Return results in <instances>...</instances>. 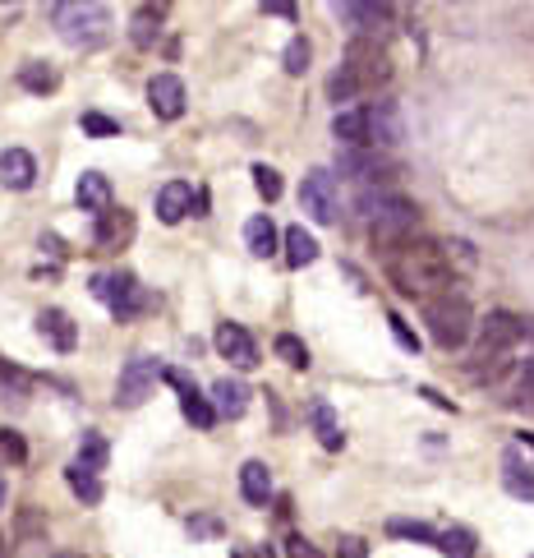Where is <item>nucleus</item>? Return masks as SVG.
<instances>
[{
  "mask_svg": "<svg viewBox=\"0 0 534 558\" xmlns=\"http://www.w3.org/2000/svg\"><path fill=\"white\" fill-rule=\"evenodd\" d=\"M387 273L406 296H429L438 286H451V259L438 240H406L387 249Z\"/></svg>",
  "mask_w": 534,
  "mask_h": 558,
  "instance_id": "obj_1",
  "label": "nucleus"
},
{
  "mask_svg": "<svg viewBox=\"0 0 534 558\" xmlns=\"http://www.w3.org/2000/svg\"><path fill=\"white\" fill-rule=\"evenodd\" d=\"M51 28L61 33L65 47L97 51L111 37V10L97 0H61V5H51Z\"/></svg>",
  "mask_w": 534,
  "mask_h": 558,
  "instance_id": "obj_2",
  "label": "nucleus"
},
{
  "mask_svg": "<svg viewBox=\"0 0 534 558\" xmlns=\"http://www.w3.org/2000/svg\"><path fill=\"white\" fill-rule=\"evenodd\" d=\"M360 208L369 213L373 222V240H378L383 249H397L414 236V226H420V208H414L410 199L401 195H378V199H360Z\"/></svg>",
  "mask_w": 534,
  "mask_h": 558,
  "instance_id": "obj_3",
  "label": "nucleus"
},
{
  "mask_svg": "<svg viewBox=\"0 0 534 558\" xmlns=\"http://www.w3.org/2000/svg\"><path fill=\"white\" fill-rule=\"evenodd\" d=\"M424 323H429V337L443 346V351H457V346L470 342L474 333V310H470V300L465 296H433L424 305Z\"/></svg>",
  "mask_w": 534,
  "mask_h": 558,
  "instance_id": "obj_4",
  "label": "nucleus"
},
{
  "mask_svg": "<svg viewBox=\"0 0 534 558\" xmlns=\"http://www.w3.org/2000/svg\"><path fill=\"white\" fill-rule=\"evenodd\" d=\"M92 296L107 305V310L115 314V319H134V314H144V310H152L157 305V296L148 292L144 282H138L134 273H125V268H115V273H97L92 277Z\"/></svg>",
  "mask_w": 534,
  "mask_h": 558,
  "instance_id": "obj_5",
  "label": "nucleus"
},
{
  "mask_svg": "<svg viewBox=\"0 0 534 558\" xmlns=\"http://www.w3.org/2000/svg\"><path fill=\"white\" fill-rule=\"evenodd\" d=\"M350 79H355V88H378V84H387L392 79V55H387V47L378 42V37H355V42L346 47V65H341Z\"/></svg>",
  "mask_w": 534,
  "mask_h": 558,
  "instance_id": "obj_6",
  "label": "nucleus"
},
{
  "mask_svg": "<svg viewBox=\"0 0 534 558\" xmlns=\"http://www.w3.org/2000/svg\"><path fill=\"white\" fill-rule=\"evenodd\" d=\"M157 379H162V364H157L152 356H129L121 379H115V407L121 411L144 407V401L152 397V388H157Z\"/></svg>",
  "mask_w": 534,
  "mask_h": 558,
  "instance_id": "obj_7",
  "label": "nucleus"
},
{
  "mask_svg": "<svg viewBox=\"0 0 534 558\" xmlns=\"http://www.w3.org/2000/svg\"><path fill=\"white\" fill-rule=\"evenodd\" d=\"M300 208L313 218V222H323V226H332L336 218H341V195H336V176L332 171H309L305 176V185H300Z\"/></svg>",
  "mask_w": 534,
  "mask_h": 558,
  "instance_id": "obj_8",
  "label": "nucleus"
},
{
  "mask_svg": "<svg viewBox=\"0 0 534 558\" xmlns=\"http://www.w3.org/2000/svg\"><path fill=\"white\" fill-rule=\"evenodd\" d=\"M336 166H341L346 181H360V185H387L392 176H397V166H392L387 158H378L373 148H346Z\"/></svg>",
  "mask_w": 534,
  "mask_h": 558,
  "instance_id": "obj_9",
  "label": "nucleus"
},
{
  "mask_svg": "<svg viewBox=\"0 0 534 558\" xmlns=\"http://www.w3.org/2000/svg\"><path fill=\"white\" fill-rule=\"evenodd\" d=\"M162 379L171 383L175 393H181V411H185V420H194L199 430H212V425H216L212 397H203V393H199V383H194L185 370H162Z\"/></svg>",
  "mask_w": 534,
  "mask_h": 558,
  "instance_id": "obj_10",
  "label": "nucleus"
},
{
  "mask_svg": "<svg viewBox=\"0 0 534 558\" xmlns=\"http://www.w3.org/2000/svg\"><path fill=\"white\" fill-rule=\"evenodd\" d=\"M148 107L157 121H181L185 107H189V92L185 84L175 79V74H152V84H148Z\"/></svg>",
  "mask_w": 534,
  "mask_h": 558,
  "instance_id": "obj_11",
  "label": "nucleus"
},
{
  "mask_svg": "<svg viewBox=\"0 0 534 558\" xmlns=\"http://www.w3.org/2000/svg\"><path fill=\"white\" fill-rule=\"evenodd\" d=\"M369 115V148L378 152V148H397L406 139V121H401V111L397 102H378V107H364Z\"/></svg>",
  "mask_w": 534,
  "mask_h": 558,
  "instance_id": "obj_12",
  "label": "nucleus"
},
{
  "mask_svg": "<svg viewBox=\"0 0 534 558\" xmlns=\"http://www.w3.org/2000/svg\"><path fill=\"white\" fill-rule=\"evenodd\" d=\"M216 351H222V360H231L235 370H253V364H259V346H253V337L240 323H222V328H216Z\"/></svg>",
  "mask_w": 534,
  "mask_h": 558,
  "instance_id": "obj_13",
  "label": "nucleus"
},
{
  "mask_svg": "<svg viewBox=\"0 0 534 558\" xmlns=\"http://www.w3.org/2000/svg\"><path fill=\"white\" fill-rule=\"evenodd\" d=\"M74 199H78V208L84 213H92V218H107L111 213V181L102 176V171H84L78 176V185H74Z\"/></svg>",
  "mask_w": 534,
  "mask_h": 558,
  "instance_id": "obj_14",
  "label": "nucleus"
},
{
  "mask_svg": "<svg viewBox=\"0 0 534 558\" xmlns=\"http://www.w3.org/2000/svg\"><path fill=\"white\" fill-rule=\"evenodd\" d=\"M521 337H525V319L507 314V310L484 319V351L488 356H498V351H507V346H517Z\"/></svg>",
  "mask_w": 534,
  "mask_h": 558,
  "instance_id": "obj_15",
  "label": "nucleus"
},
{
  "mask_svg": "<svg viewBox=\"0 0 534 558\" xmlns=\"http://www.w3.org/2000/svg\"><path fill=\"white\" fill-rule=\"evenodd\" d=\"M37 333H42L47 346H55V351H65V356L78 346V323L65 310H42L37 314Z\"/></svg>",
  "mask_w": 534,
  "mask_h": 558,
  "instance_id": "obj_16",
  "label": "nucleus"
},
{
  "mask_svg": "<svg viewBox=\"0 0 534 558\" xmlns=\"http://www.w3.org/2000/svg\"><path fill=\"white\" fill-rule=\"evenodd\" d=\"M37 181V162L28 148H5L0 152V185L5 189H33Z\"/></svg>",
  "mask_w": 534,
  "mask_h": 558,
  "instance_id": "obj_17",
  "label": "nucleus"
},
{
  "mask_svg": "<svg viewBox=\"0 0 534 558\" xmlns=\"http://www.w3.org/2000/svg\"><path fill=\"white\" fill-rule=\"evenodd\" d=\"M212 411L226 420H240L249 411V388L240 379H216L212 383Z\"/></svg>",
  "mask_w": 534,
  "mask_h": 558,
  "instance_id": "obj_18",
  "label": "nucleus"
},
{
  "mask_svg": "<svg viewBox=\"0 0 534 558\" xmlns=\"http://www.w3.org/2000/svg\"><path fill=\"white\" fill-rule=\"evenodd\" d=\"M189 208H194V189L185 181H166L162 189H157V218H162L166 226L181 222Z\"/></svg>",
  "mask_w": 534,
  "mask_h": 558,
  "instance_id": "obj_19",
  "label": "nucleus"
},
{
  "mask_svg": "<svg viewBox=\"0 0 534 558\" xmlns=\"http://www.w3.org/2000/svg\"><path fill=\"white\" fill-rule=\"evenodd\" d=\"M134 240V213L129 208H111L107 218H97V245L102 249H121Z\"/></svg>",
  "mask_w": 534,
  "mask_h": 558,
  "instance_id": "obj_20",
  "label": "nucleus"
},
{
  "mask_svg": "<svg viewBox=\"0 0 534 558\" xmlns=\"http://www.w3.org/2000/svg\"><path fill=\"white\" fill-rule=\"evenodd\" d=\"M336 14H341L360 37H373L392 18V5H360V0H350V5H336Z\"/></svg>",
  "mask_w": 534,
  "mask_h": 558,
  "instance_id": "obj_21",
  "label": "nucleus"
},
{
  "mask_svg": "<svg viewBox=\"0 0 534 558\" xmlns=\"http://www.w3.org/2000/svg\"><path fill=\"white\" fill-rule=\"evenodd\" d=\"M157 37H162V5H138L129 14V42L138 51H148L157 47Z\"/></svg>",
  "mask_w": 534,
  "mask_h": 558,
  "instance_id": "obj_22",
  "label": "nucleus"
},
{
  "mask_svg": "<svg viewBox=\"0 0 534 558\" xmlns=\"http://www.w3.org/2000/svg\"><path fill=\"white\" fill-rule=\"evenodd\" d=\"M332 134H336V139H341L346 148H369V115H364V107H355V111H336Z\"/></svg>",
  "mask_w": 534,
  "mask_h": 558,
  "instance_id": "obj_23",
  "label": "nucleus"
},
{
  "mask_svg": "<svg viewBox=\"0 0 534 558\" xmlns=\"http://www.w3.org/2000/svg\"><path fill=\"white\" fill-rule=\"evenodd\" d=\"M240 494L249 498L253 508H263L272 498V475H268L263 461H245V467H240Z\"/></svg>",
  "mask_w": 534,
  "mask_h": 558,
  "instance_id": "obj_24",
  "label": "nucleus"
},
{
  "mask_svg": "<svg viewBox=\"0 0 534 558\" xmlns=\"http://www.w3.org/2000/svg\"><path fill=\"white\" fill-rule=\"evenodd\" d=\"M309 420H313V430H319V444H323L327 452H341L346 434H341V425H336V411L327 407V401H313V407H309Z\"/></svg>",
  "mask_w": 534,
  "mask_h": 558,
  "instance_id": "obj_25",
  "label": "nucleus"
},
{
  "mask_svg": "<svg viewBox=\"0 0 534 558\" xmlns=\"http://www.w3.org/2000/svg\"><path fill=\"white\" fill-rule=\"evenodd\" d=\"M245 245H249L253 259H272L276 255V226H272V218H249L245 222Z\"/></svg>",
  "mask_w": 534,
  "mask_h": 558,
  "instance_id": "obj_26",
  "label": "nucleus"
},
{
  "mask_svg": "<svg viewBox=\"0 0 534 558\" xmlns=\"http://www.w3.org/2000/svg\"><path fill=\"white\" fill-rule=\"evenodd\" d=\"M502 485H507V494L511 498H525V504H534V471L530 467H521L517 457H502Z\"/></svg>",
  "mask_w": 534,
  "mask_h": 558,
  "instance_id": "obj_27",
  "label": "nucleus"
},
{
  "mask_svg": "<svg viewBox=\"0 0 534 558\" xmlns=\"http://www.w3.org/2000/svg\"><path fill=\"white\" fill-rule=\"evenodd\" d=\"M107 457H111V448H107V438L102 434H97V430H88L84 438H78V467H84V471H92V475H102L107 471Z\"/></svg>",
  "mask_w": 534,
  "mask_h": 558,
  "instance_id": "obj_28",
  "label": "nucleus"
},
{
  "mask_svg": "<svg viewBox=\"0 0 534 558\" xmlns=\"http://www.w3.org/2000/svg\"><path fill=\"white\" fill-rule=\"evenodd\" d=\"M65 485H70L74 498H84L88 508H92V504H102V480H97L92 471H84L78 461H70V467H65Z\"/></svg>",
  "mask_w": 534,
  "mask_h": 558,
  "instance_id": "obj_29",
  "label": "nucleus"
},
{
  "mask_svg": "<svg viewBox=\"0 0 534 558\" xmlns=\"http://www.w3.org/2000/svg\"><path fill=\"white\" fill-rule=\"evenodd\" d=\"M313 259H319V240H313L305 226H290V231H286V263H290V268H305V263H313Z\"/></svg>",
  "mask_w": 534,
  "mask_h": 558,
  "instance_id": "obj_30",
  "label": "nucleus"
},
{
  "mask_svg": "<svg viewBox=\"0 0 534 558\" xmlns=\"http://www.w3.org/2000/svg\"><path fill=\"white\" fill-rule=\"evenodd\" d=\"M18 84L47 98V92H55V84H61V74H55L51 65H42V61H28V65H18Z\"/></svg>",
  "mask_w": 534,
  "mask_h": 558,
  "instance_id": "obj_31",
  "label": "nucleus"
},
{
  "mask_svg": "<svg viewBox=\"0 0 534 558\" xmlns=\"http://www.w3.org/2000/svg\"><path fill=\"white\" fill-rule=\"evenodd\" d=\"M438 549H443L447 558H474V531H465V526L443 531V535H438Z\"/></svg>",
  "mask_w": 534,
  "mask_h": 558,
  "instance_id": "obj_32",
  "label": "nucleus"
},
{
  "mask_svg": "<svg viewBox=\"0 0 534 558\" xmlns=\"http://www.w3.org/2000/svg\"><path fill=\"white\" fill-rule=\"evenodd\" d=\"M272 351H276V356H282V360L290 364V370H309V346H305L300 337H290V333H282V337H276V342H272Z\"/></svg>",
  "mask_w": 534,
  "mask_h": 558,
  "instance_id": "obj_33",
  "label": "nucleus"
},
{
  "mask_svg": "<svg viewBox=\"0 0 534 558\" xmlns=\"http://www.w3.org/2000/svg\"><path fill=\"white\" fill-rule=\"evenodd\" d=\"M309 61H313L309 42H305V37H290V47H286V55H282V65H286L290 79H300V74L309 70Z\"/></svg>",
  "mask_w": 534,
  "mask_h": 558,
  "instance_id": "obj_34",
  "label": "nucleus"
},
{
  "mask_svg": "<svg viewBox=\"0 0 534 558\" xmlns=\"http://www.w3.org/2000/svg\"><path fill=\"white\" fill-rule=\"evenodd\" d=\"M78 125H84V134H92V139H115V134H121V121H111L102 111H84Z\"/></svg>",
  "mask_w": 534,
  "mask_h": 558,
  "instance_id": "obj_35",
  "label": "nucleus"
},
{
  "mask_svg": "<svg viewBox=\"0 0 534 558\" xmlns=\"http://www.w3.org/2000/svg\"><path fill=\"white\" fill-rule=\"evenodd\" d=\"M387 531H392V535H401V541L438 545V531H433V526H424V522H401V517H397V522H387Z\"/></svg>",
  "mask_w": 534,
  "mask_h": 558,
  "instance_id": "obj_36",
  "label": "nucleus"
},
{
  "mask_svg": "<svg viewBox=\"0 0 534 558\" xmlns=\"http://www.w3.org/2000/svg\"><path fill=\"white\" fill-rule=\"evenodd\" d=\"M0 461H10V467H24V461H28V444H24V434L0 430Z\"/></svg>",
  "mask_w": 534,
  "mask_h": 558,
  "instance_id": "obj_37",
  "label": "nucleus"
},
{
  "mask_svg": "<svg viewBox=\"0 0 534 558\" xmlns=\"http://www.w3.org/2000/svg\"><path fill=\"white\" fill-rule=\"evenodd\" d=\"M253 185H259V195H263L268 203L282 199V176H276L272 166H253Z\"/></svg>",
  "mask_w": 534,
  "mask_h": 558,
  "instance_id": "obj_38",
  "label": "nucleus"
},
{
  "mask_svg": "<svg viewBox=\"0 0 534 558\" xmlns=\"http://www.w3.org/2000/svg\"><path fill=\"white\" fill-rule=\"evenodd\" d=\"M0 388H14V393H28L33 388V379L24 374V370H18V364H5V360H0Z\"/></svg>",
  "mask_w": 534,
  "mask_h": 558,
  "instance_id": "obj_39",
  "label": "nucleus"
},
{
  "mask_svg": "<svg viewBox=\"0 0 534 558\" xmlns=\"http://www.w3.org/2000/svg\"><path fill=\"white\" fill-rule=\"evenodd\" d=\"M355 92H360V88H355V79H350L346 70H336L332 79H327V98H332V102H350Z\"/></svg>",
  "mask_w": 534,
  "mask_h": 558,
  "instance_id": "obj_40",
  "label": "nucleus"
},
{
  "mask_svg": "<svg viewBox=\"0 0 534 558\" xmlns=\"http://www.w3.org/2000/svg\"><path fill=\"white\" fill-rule=\"evenodd\" d=\"M286 558H323V549L309 545L305 535H290V541H286Z\"/></svg>",
  "mask_w": 534,
  "mask_h": 558,
  "instance_id": "obj_41",
  "label": "nucleus"
},
{
  "mask_svg": "<svg viewBox=\"0 0 534 558\" xmlns=\"http://www.w3.org/2000/svg\"><path fill=\"white\" fill-rule=\"evenodd\" d=\"M387 323H392V333H397V342L406 346V351H420V337L406 328V319H401V314H387Z\"/></svg>",
  "mask_w": 534,
  "mask_h": 558,
  "instance_id": "obj_42",
  "label": "nucleus"
},
{
  "mask_svg": "<svg viewBox=\"0 0 534 558\" xmlns=\"http://www.w3.org/2000/svg\"><path fill=\"white\" fill-rule=\"evenodd\" d=\"M336 558H369V545L360 541V535H346L341 549H336Z\"/></svg>",
  "mask_w": 534,
  "mask_h": 558,
  "instance_id": "obj_43",
  "label": "nucleus"
},
{
  "mask_svg": "<svg viewBox=\"0 0 534 558\" xmlns=\"http://www.w3.org/2000/svg\"><path fill=\"white\" fill-rule=\"evenodd\" d=\"M268 14H282V18H295V5H282V0H276V5H263Z\"/></svg>",
  "mask_w": 534,
  "mask_h": 558,
  "instance_id": "obj_44",
  "label": "nucleus"
},
{
  "mask_svg": "<svg viewBox=\"0 0 534 558\" xmlns=\"http://www.w3.org/2000/svg\"><path fill=\"white\" fill-rule=\"evenodd\" d=\"M521 444H525V448H534V434H521Z\"/></svg>",
  "mask_w": 534,
  "mask_h": 558,
  "instance_id": "obj_45",
  "label": "nucleus"
},
{
  "mask_svg": "<svg viewBox=\"0 0 534 558\" xmlns=\"http://www.w3.org/2000/svg\"><path fill=\"white\" fill-rule=\"evenodd\" d=\"M51 558H88V554H51Z\"/></svg>",
  "mask_w": 534,
  "mask_h": 558,
  "instance_id": "obj_46",
  "label": "nucleus"
},
{
  "mask_svg": "<svg viewBox=\"0 0 534 558\" xmlns=\"http://www.w3.org/2000/svg\"><path fill=\"white\" fill-rule=\"evenodd\" d=\"M0 508H5V485H0Z\"/></svg>",
  "mask_w": 534,
  "mask_h": 558,
  "instance_id": "obj_47",
  "label": "nucleus"
},
{
  "mask_svg": "<svg viewBox=\"0 0 534 558\" xmlns=\"http://www.w3.org/2000/svg\"><path fill=\"white\" fill-rule=\"evenodd\" d=\"M0 554H5V549H0Z\"/></svg>",
  "mask_w": 534,
  "mask_h": 558,
  "instance_id": "obj_48",
  "label": "nucleus"
}]
</instances>
